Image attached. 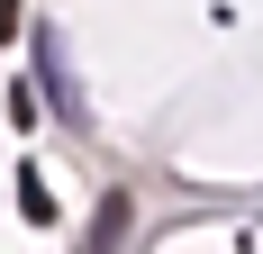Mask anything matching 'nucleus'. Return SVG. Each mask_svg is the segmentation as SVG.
<instances>
[{"label": "nucleus", "instance_id": "f257e3e1", "mask_svg": "<svg viewBox=\"0 0 263 254\" xmlns=\"http://www.w3.org/2000/svg\"><path fill=\"white\" fill-rule=\"evenodd\" d=\"M127 218H136V200L109 191V200H100V227H91V254H118V245H127Z\"/></svg>", "mask_w": 263, "mask_h": 254}, {"label": "nucleus", "instance_id": "f03ea898", "mask_svg": "<svg viewBox=\"0 0 263 254\" xmlns=\"http://www.w3.org/2000/svg\"><path fill=\"white\" fill-rule=\"evenodd\" d=\"M18 200H27V218H54V191H46L36 173H18Z\"/></svg>", "mask_w": 263, "mask_h": 254}]
</instances>
